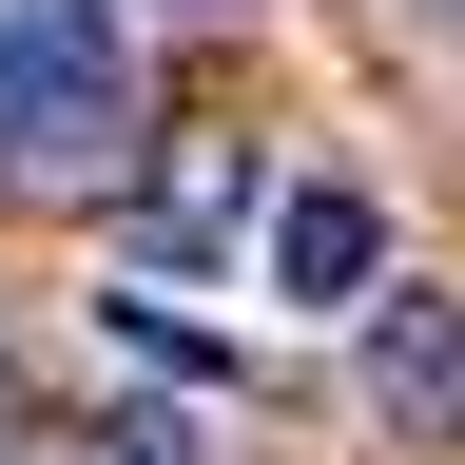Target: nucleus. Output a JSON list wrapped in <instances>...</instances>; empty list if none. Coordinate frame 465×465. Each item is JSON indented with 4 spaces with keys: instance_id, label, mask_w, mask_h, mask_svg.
Returning a JSON list of instances; mask_svg holds the SVG:
<instances>
[{
    "instance_id": "obj_3",
    "label": "nucleus",
    "mask_w": 465,
    "mask_h": 465,
    "mask_svg": "<svg viewBox=\"0 0 465 465\" xmlns=\"http://www.w3.org/2000/svg\"><path fill=\"white\" fill-rule=\"evenodd\" d=\"M272 272L311 291V311H369V291H388V194H349V174H291V194H272Z\"/></svg>"
},
{
    "instance_id": "obj_2",
    "label": "nucleus",
    "mask_w": 465,
    "mask_h": 465,
    "mask_svg": "<svg viewBox=\"0 0 465 465\" xmlns=\"http://www.w3.org/2000/svg\"><path fill=\"white\" fill-rule=\"evenodd\" d=\"M349 369L407 446H465V291H369L349 311Z\"/></svg>"
},
{
    "instance_id": "obj_5",
    "label": "nucleus",
    "mask_w": 465,
    "mask_h": 465,
    "mask_svg": "<svg viewBox=\"0 0 465 465\" xmlns=\"http://www.w3.org/2000/svg\"><path fill=\"white\" fill-rule=\"evenodd\" d=\"M174 20H252V0H174Z\"/></svg>"
},
{
    "instance_id": "obj_1",
    "label": "nucleus",
    "mask_w": 465,
    "mask_h": 465,
    "mask_svg": "<svg viewBox=\"0 0 465 465\" xmlns=\"http://www.w3.org/2000/svg\"><path fill=\"white\" fill-rule=\"evenodd\" d=\"M116 174H136L116 0H0V194H116Z\"/></svg>"
},
{
    "instance_id": "obj_6",
    "label": "nucleus",
    "mask_w": 465,
    "mask_h": 465,
    "mask_svg": "<svg viewBox=\"0 0 465 465\" xmlns=\"http://www.w3.org/2000/svg\"><path fill=\"white\" fill-rule=\"evenodd\" d=\"M427 20H465V0H427Z\"/></svg>"
},
{
    "instance_id": "obj_4",
    "label": "nucleus",
    "mask_w": 465,
    "mask_h": 465,
    "mask_svg": "<svg viewBox=\"0 0 465 465\" xmlns=\"http://www.w3.org/2000/svg\"><path fill=\"white\" fill-rule=\"evenodd\" d=\"M78 465H213V446H174L155 407H116V427H78Z\"/></svg>"
}]
</instances>
